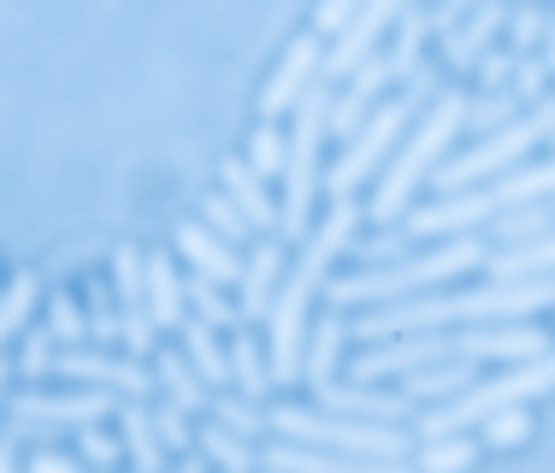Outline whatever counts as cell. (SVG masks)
<instances>
[{"label": "cell", "mask_w": 555, "mask_h": 473, "mask_svg": "<svg viewBox=\"0 0 555 473\" xmlns=\"http://www.w3.org/2000/svg\"><path fill=\"white\" fill-rule=\"evenodd\" d=\"M366 226V207L361 202H332L325 219H313V231L301 237V248L289 255L284 284H278V302L267 314V361H272V391L301 385V344H308V325H313V302L332 284L337 255H349L361 243Z\"/></svg>", "instance_id": "cell-1"}, {"label": "cell", "mask_w": 555, "mask_h": 473, "mask_svg": "<svg viewBox=\"0 0 555 473\" xmlns=\"http://www.w3.org/2000/svg\"><path fill=\"white\" fill-rule=\"evenodd\" d=\"M555 308V279H485L467 291H431L396 308H366L349 320V337L366 349L390 344V337H426L449 332V325H526L532 314Z\"/></svg>", "instance_id": "cell-2"}, {"label": "cell", "mask_w": 555, "mask_h": 473, "mask_svg": "<svg viewBox=\"0 0 555 473\" xmlns=\"http://www.w3.org/2000/svg\"><path fill=\"white\" fill-rule=\"evenodd\" d=\"M491 260V237H449V243H431L420 255L396 260V267H354L343 279L325 284V308L337 314H366V308H396V302H414L443 291L449 279H467L473 267Z\"/></svg>", "instance_id": "cell-3"}, {"label": "cell", "mask_w": 555, "mask_h": 473, "mask_svg": "<svg viewBox=\"0 0 555 473\" xmlns=\"http://www.w3.org/2000/svg\"><path fill=\"white\" fill-rule=\"evenodd\" d=\"M538 202H555V161H538V166H520V172L508 178H491L479 183V190H461V195H438V202L414 207V214L402 219V243H426V237H473L485 226H496L502 214H514V207H538Z\"/></svg>", "instance_id": "cell-4"}, {"label": "cell", "mask_w": 555, "mask_h": 473, "mask_svg": "<svg viewBox=\"0 0 555 473\" xmlns=\"http://www.w3.org/2000/svg\"><path fill=\"white\" fill-rule=\"evenodd\" d=\"M461 130H467V95H461V89H443V95L414 118V130H408L402 149L390 154V166L378 172L373 195H366V219H378V226H402V219L414 214V190L431 183V172L443 166L449 142H455Z\"/></svg>", "instance_id": "cell-5"}, {"label": "cell", "mask_w": 555, "mask_h": 473, "mask_svg": "<svg viewBox=\"0 0 555 473\" xmlns=\"http://www.w3.org/2000/svg\"><path fill=\"white\" fill-rule=\"evenodd\" d=\"M332 77L301 95V107L289 113V130H284V202H278V243H301L313 231V207H320V190H325V137H332Z\"/></svg>", "instance_id": "cell-6"}, {"label": "cell", "mask_w": 555, "mask_h": 473, "mask_svg": "<svg viewBox=\"0 0 555 473\" xmlns=\"http://www.w3.org/2000/svg\"><path fill=\"white\" fill-rule=\"evenodd\" d=\"M272 438L301 444V450H332V456H366V462H414V432L373 426V420L325 414L313 402H272L267 409Z\"/></svg>", "instance_id": "cell-7"}, {"label": "cell", "mask_w": 555, "mask_h": 473, "mask_svg": "<svg viewBox=\"0 0 555 473\" xmlns=\"http://www.w3.org/2000/svg\"><path fill=\"white\" fill-rule=\"evenodd\" d=\"M544 142H555V89L538 107H526L514 125H502L496 137L473 142V149H461L455 161H443L438 172H431V190L438 195H461V190H479V183L491 178H508L526 166V154L544 149Z\"/></svg>", "instance_id": "cell-8"}, {"label": "cell", "mask_w": 555, "mask_h": 473, "mask_svg": "<svg viewBox=\"0 0 555 473\" xmlns=\"http://www.w3.org/2000/svg\"><path fill=\"white\" fill-rule=\"evenodd\" d=\"M544 391H555V349L538 355V361L508 367V373H496V379H479L467 397L443 402V409H426V414L414 420V438H420V444L467 438V426H485V420L502 414V409H526V402L544 397Z\"/></svg>", "instance_id": "cell-9"}, {"label": "cell", "mask_w": 555, "mask_h": 473, "mask_svg": "<svg viewBox=\"0 0 555 473\" xmlns=\"http://www.w3.org/2000/svg\"><path fill=\"white\" fill-rule=\"evenodd\" d=\"M414 118H420V113L408 107L402 95H390L385 107H378V113L337 149V161L325 166V202H354L366 183H378V172L390 166V154L402 149V137L414 130Z\"/></svg>", "instance_id": "cell-10"}, {"label": "cell", "mask_w": 555, "mask_h": 473, "mask_svg": "<svg viewBox=\"0 0 555 473\" xmlns=\"http://www.w3.org/2000/svg\"><path fill=\"white\" fill-rule=\"evenodd\" d=\"M118 402L125 397H107V391H18V397H7V426H0V438L12 444H30L42 450L54 432H83V426H101V420L118 414Z\"/></svg>", "instance_id": "cell-11"}, {"label": "cell", "mask_w": 555, "mask_h": 473, "mask_svg": "<svg viewBox=\"0 0 555 473\" xmlns=\"http://www.w3.org/2000/svg\"><path fill=\"white\" fill-rule=\"evenodd\" d=\"M48 379H65V385H77V391H107V397H137V402H149L154 391V367H142V361H130V355H113V349H60L54 355V373Z\"/></svg>", "instance_id": "cell-12"}, {"label": "cell", "mask_w": 555, "mask_h": 473, "mask_svg": "<svg viewBox=\"0 0 555 473\" xmlns=\"http://www.w3.org/2000/svg\"><path fill=\"white\" fill-rule=\"evenodd\" d=\"M320 65H325V48L320 36H289L284 54H278L267 89H260V125H278V118H289L301 107V95H308L313 84H320Z\"/></svg>", "instance_id": "cell-13"}, {"label": "cell", "mask_w": 555, "mask_h": 473, "mask_svg": "<svg viewBox=\"0 0 555 473\" xmlns=\"http://www.w3.org/2000/svg\"><path fill=\"white\" fill-rule=\"evenodd\" d=\"M396 18H402V0H361V12H354V24L337 36L332 48H325V65H320V77H343L349 84L354 72H361L366 60H378V48L390 42V30H396Z\"/></svg>", "instance_id": "cell-14"}, {"label": "cell", "mask_w": 555, "mask_h": 473, "mask_svg": "<svg viewBox=\"0 0 555 473\" xmlns=\"http://www.w3.org/2000/svg\"><path fill=\"white\" fill-rule=\"evenodd\" d=\"M313 409L325 414H349V420H373V426H408L420 409L402 397V391L385 385H354V379H332L325 391H313Z\"/></svg>", "instance_id": "cell-15"}, {"label": "cell", "mask_w": 555, "mask_h": 473, "mask_svg": "<svg viewBox=\"0 0 555 473\" xmlns=\"http://www.w3.org/2000/svg\"><path fill=\"white\" fill-rule=\"evenodd\" d=\"M284 267H289L284 243L278 237H255V248L243 255V279H236V314H243V325H260L272 314Z\"/></svg>", "instance_id": "cell-16"}, {"label": "cell", "mask_w": 555, "mask_h": 473, "mask_svg": "<svg viewBox=\"0 0 555 473\" xmlns=\"http://www.w3.org/2000/svg\"><path fill=\"white\" fill-rule=\"evenodd\" d=\"M390 84H396V77H390L385 54H378V60H366L361 72H354L349 84L337 89V101H332V137H337V142H349L354 130H361L366 118H373V113L390 101Z\"/></svg>", "instance_id": "cell-17"}, {"label": "cell", "mask_w": 555, "mask_h": 473, "mask_svg": "<svg viewBox=\"0 0 555 473\" xmlns=\"http://www.w3.org/2000/svg\"><path fill=\"white\" fill-rule=\"evenodd\" d=\"M260 473H414V462H366V456L301 450V444L272 438L267 450H260Z\"/></svg>", "instance_id": "cell-18"}, {"label": "cell", "mask_w": 555, "mask_h": 473, "mask_svg": "<svg viewBox=\"0 0 555 473\" xmlns=\"http://www.w3.org/2000/svg\"><path fill=\"white\" fill-rule=\"evenodd\" d=\"M508 30V7H496V0H479V7H473V18L461 24L455 36H443V65L449 72H479V60L491 54V48H502L496 36Z\"/></svg>", "instance_id": "cell-19"}, {"label": "cell", "mask_w": 555, "mask_h": 473, "mask_svg": "<svg viewBox=\"0 0 555 473\" xmlns=\"http://www.w3.org/2000/svg\"><path fill=\"white\" fill-rule=\"evenodd\" d=\"M343 344H349V314L325 308L320 320L308 325V344H301V385L325 391L343 367Z\"/></svg>", "instance_id": "cell-20"}, {"label": "cell", "mask_w": 555, "mask_h": 473, "mask_svg": "<svg viewBox=\"0 0 555 473\" xmlns=\"http://www.w3.org/2000/svg\"><path fill=\"white\" fill-rule=\"evenodd\" d=\"M171 243L183 248V260H190V272H202V279H214L219 291H224V284H236V279H243V255H236L231 243H219V237L207 231L202 219H183Z\"/></svg>", "instance_id": "cell-21"}, {"label": "cell", "mask_w": 555, "mask_h": 473, "mask_svg": "<svg viewBox=\"0 0 555 473\" xmlns=\"http://www.w3.org/2000/svg\"><path fill=\"white\" fill-rule=\"evenodd\" d=\"M224 195H231V207L255 226V237H278V202H272L267 178L248 161H236V154L224 161Z\"/></svg>", "instance_id": "cell-22"}, {"label": "cell", "mask_w": 555, "mask_h": 473, "mask_svg": "<svg viewBox=\"0 0 555 473\" xmlns=\"http://www.w3.org/2000/svg\"><path fill=\"white\" fill-rule=\"evenodd\" d=\"M479 379H485V373H479L473 361H449V367H426V373H408L396 391H402V397L414 402L420 414H426V409H443V402L467 397V391L479 385Z\"/></svg>", "instance_id": "cell-23"}, {"label": "cell", "mask_w": 555, "mask_h": 473, "mask_svg": "<svg viewBox=\"0 0 555 473\" xmlns=\"http://www.w3.org/2000/svg\"><path fill=\"white\" fill-rule=\"evenodd\" d=\"M224 349H231V391H236L243 402H255V409H260V402L272 397V361H267V337H255L248 325H236V332H231V344H224Z\"/></svg>", "instance_id": "cell-24"}, {"label": "cell", "mask_w": 555, "mask_h": 473, "mask_svg": "<svg viewBox=\"0 0 555 473\" xmlns=\"http://www.w3.org/2000/svg\"><path fill=\"white\" fill-rule=\"evenodd\" d=\"M118 444H125V456L137 462V473H166V444L160 432H154V402H118Z\"/></svg>", "instance_id": "cell-25"}, {"label": "cell", "mask_w": 555, "mask_h": 473, "mask_svg": "<svg viewBox=\"0 0 555 473\" xmlns=\"http://www.w3.org/2000/svg\"><path fill=\"white\" fill-rule=\"evenodd\" d=\"M149 367H154V385H160V402H178V409L190 414V420L214 409V391H207L202 373L183 361V349H160Z\"/></svg>", "instance_id": "cell-26"}, {"label": "cell", "mask_w": 555, "mask_h": 473, "mask_svg": "<svg viewBox=\"0 0 555 473\" xmlns=\"http://www.w3.org/2000/svg\"><path fill=\"white\" fill-rule=\"evenodd\" d=\"M431 42H438V36H431L426 7H402V18H396L390 42H385V65H390L396 84H408V77L426 65V48H431Z\"/></svg>", "instance_id": "cell-27"}, {"label": "cell", "mask_w": 555, "mask_h": 473, "mask_svg": "<svg viewBox=\"0 0 555 473\" xmlns=\"http://www.w3.org/2000/svg\"><path fill=\"white\" fill-rule=\"evenodd\" d=\"M183 361L202 373L207 391H231V349H224V337L214 332V325L183 320Z\"/></svg>", "instance_id": "cell-28"}, {"label": "cell", "mask_w": 555, "mask_h": 473, "mask_svg": "<svg viewBox=\"0 0 555 473\" xmlns=\"http://www.w3.org/2000/svg\"><path fill=\"white\" fill-rule=\"evenodd\" d=\"M149 314L160 332H183L190 308H183V272L171 267V255H149Z\"/></svg>", "instance_id": "cell-29"}, {"label": "cell", "mask_w": 555, "mask_h": 473, "mask_svg": "<svg viewBox=\"0 0 555 473\" xmlns=\"http://www.w3.org/2000/svg\"><path fill=\"white\" fill-rule=\"evenodd\" d=\"M195 456H202L214 473H260V450L248 438H236V432H224V426H195Z\"/></svg>", "instance_id": "cell-30"}, {"label": "cell", "mask_w": 555, "mask_h": 473, "mask_svg": "<svg viewBox=\"0 0 555 473\" xmlns=\"http://www.w3.org/2000/svg\"><path fill=\"white\" fill-rule=\"evenodd\" d=\"M183 308H190V320L214 325V332H236V325H243L231 291H219L214 279H202V272H183Z\"/></svg>", "instance_id": "cell-31"}, {"label": "cell", "mask_w": 555, "mask_h": 473, "mask_svg": "<svg viewBox=\"0 0 555 473\" xmlns=\"http://www.w3.org/2000/svg\"><path fill=\"white\" fill-rule=\"evenodd\" d=\"M36 296H42V279H36V272H12V279L0 284V349L30 332Z\"/></svg>", "instance_id": "cell-32"}, {"label": "cell", "mask_w": 555, "mask_h": 473, "mask_svg": "<svg viewBox=\"0 0 555 473\" xmlns=\"http://www.w3.org/2000/svg\"><path fill=\"white\" fill-rule=\"evenodd\" d=\"M550 231H555V202L514 207V214H502L496 226H485L491 248H526V243H538V237H550Z\"/></svg>", "instance_id": "cell-33"}, {"label": "cell", "mask_w": 555, "mask_h": 473, "mask_svg": "<svg viewBox=\"0 0 555 473\" xmlns=\"http://www.w3.org/2000/svg\"><path fill=\"white\" fill-rule=\"evenodd\" d=\"M207 420L224 432H236V438H272V426H267V409H255V402H243L236 391H214V409H207Z\"/></svg>", "instance_id": "cell-34"}, {"label": "cell", "mask_w": 555, "mask_h": 473, "mask_svg": "<svg viewBox=\"0 0 555 473\" xmlns=\"http://www.w3.org/2000/svg\"><path fill=\"white\" fill-rule=\"evenodd\" d=\"M113 291H118V308H149V255L137 243H125L113 255Z\"/></svg>", "instance_id": "cell-35"}, {"label": "cell", "mask_w": 555, "mask_h": 473, "mask_svg": "<svg viewBox=\"0 0 555 473\" xmlns=\"http://www.w3.org/2000/svg\"><path fill=\"white\" fill-rule=\"evenodd\" d=\"M479 462V438H438L414 450V473H467Z\"/></svg>", "instance_id": "cell-36"}, {"label": "cell", "mask_w": 555, "mask_h": 473, "mask_svg": "<svg viewBox=\"0 0 555 473\" xmlns=\"http://www.w3.org/2000/svg\"><path fill=\"white\" fill-rule=\"evenodd\" d=\"M118 355H130V361L160 355V325H154L149 308H118Z\"/></svg>", "instance_id": "cell-37"}, {"label": "cell", "mask_w": 555, "mask_h": 473, "mask_svg": "<svg viewBox=\"0 0 555 473\" xmlns=\"http://www.w3.org/2000/svg\"><path fill=\"white\" fill-rule=\"evenodd\" d=\"M202 226L214 231L219 243H231V248L255 243V226H248V219L236 214V207H231V195H224V190H214V195H207V202H202Z\"/></svg>", "instance_id": "cell-38"}, {"label": "cell", "mask_w": 555, "mask_h": 473, "mask_svg": "<svg viewBox=\"0 0 555 473\" xmlns=\"http://www.w3.org/2000/svg\"><path fill=\"white\" fill-rule=\"evenodd\" d=\"M48 332H54L60 349H83L89 344V314L77 296H54L48 302Z\"/></svg>", "instance_id": "cell-39"}, {"label": "cell", "mask_w": 555, "mask_h": 473, "mask_svg": "<svg viewBox=\"0 0 555 473\" xmlns=\"http://www.w3.org/2000/svg\"><path fill=\"white\" fill-rule=\"evenodd\" d=\"M544 30H550V12L544 7H514L508 12V54L514 60H532V48H544Z\"/></svg>", "instance_id": "cell-40"}, {"label": "cell", "mask_w": 555, "mask_h": 473, "mask_svg": "<svg viewBox=\"0 0 555 473\" xmlns=\"http://www.w3.org/2000/svg\"><path fill=\"white\" fill-rule=\"evenodd\" d=\"M54 355H60L54 332H48V325H30V332H24V349L12 355V373L18 379H48L54 373Z\"/></svg>", "instance_id": "cell-41"}, {"label": "cell", "mask_w": 555, "mask_h": 473, "mask_svg": "<svg viewBox=\"0 0 555 473\" xmlns=\"http://www.w3.org/2000/svg\"><path fill=\"white\" fill-rule=\"evenodd\" d=\"M284 125H255V137H248V166H255L260 178H284Z\"/></svg>", "instance_id": "cell-42"}, {"label": "cell", "mask_w": 555, "mask_h": 473, "mask_svg": "<svg viewBox=\"0 0 555 473\" xmlns=\"http://www.w3.org/2000/svg\"><path fill=\"white\" fill-rule=\"evenodd\" d=\"M118 456H125L118 432H101V426H83V432H77V462H83L89 473H113Z\"/></svg>", "instance_id": "cell-43"}, {"label": "cell", "mask_w": 555, "mask_h": 473, "mask_svg": "<svg viewBox=\"0 0 555 473\" xmlns=\"http://www.w3.org/2000/svg\"><path fill=\"white\" fill-rule=\"evenodd\" d=\"M526 438H532V414L526 409H502L479 432V444H491V450H508V444H526Z\"/></svg>", "instance_id": "cell-44"}, {"label": "cell", "mask_w": 555, "mask_h": 473, "mask_svg": "<svg viewBox=\"0 0 555 473\" xmlns=\"http://www.w3.org/2000/svg\"><path fill=\"white\" fill-rule=\"evenodd\" d=\"M154 432H160L166 456H171V450H183V456H190V444H195V426H190V414H183L178 402H154Z\"/></svg>", "instance_id": "cell-45"}, {"label": "cell", "mask_w": 555, "mask_h": 473, "mask_svg": "<svg viewBox=\"0 0 555 473\" xmlns=\"http://www.w3.org/2000/svg\"><path fill=\"white\" fill-rule=\"evenodd\" d=\"M83 314H89V349H113L118 344V308L107 302V291H89Z\"/></svg>", "instance_id": "cell-46"}, {"label": "cell", "mask_w": 555, "mask_h": 473, "mask_svg": "<svg viewBox=\"0 0 555 473\" xmlns=\"http://www.w3.org/2000/svg\"><path fill=\"white\" fill-rule=\"evenodd\" d=\"M443 89H449V84H443V60H426V65H420V72L402 84V101H408L414 113H426L431 101L443 95Z\"/></svg>", "instance_id": "cell-47"}, {"label": "cell", "mask_w": 555, "mask_h": 473, "mask_svg": "<svg viewBox=\"0 0 555 473\" xmlns=\"http://www.w3.org/2000/svg\"><path fill=\"white\" fill-rule=\"evenodd\" d=\"M514 101H520V107H538V101H544L550 95V72H544V60H520V65H514Z\"/></svg>", "instance_id": "cell-48"}, {"label": "cell", "mask_w": 555, "mask_h": 473, "mask_svg": "<svg viewBox=\"0 0 555 473\" xmlns=\"http://www.w3.org/2000/svg\"><path fill=\"white\" fill-rule=\"evenodd\" d=\"M514 65H520V60H514L508 48H491V54L479 60V72H473V77H479V95H502V89L514 84Z\"/></svg>", "instance_id": "cell-49"}, {"label": "cell", "mask_w": 555, "mask_h": 473, "mask_svg": "<svg viewBox=\"0 0 555 473\" xmlns=\"http://www.w3.org/2000/svg\"><path fill=\"white\" fill-rule=\"evenodd\" d=\"M354 12H361V0H320V7H313V36H332L337 42L354 24Z\"/></svg>", "instance_id": "cell-50"}, {"label": "cell", "mask_w": 555, "mask_h": 473, "mask_svg": "<svg viewBox=\"0 0 555 473\" xmlns=\"http://www.w3.org/2000/svg\"><path fill=\"white\" fill-rule=\"evenodd\" d=\"M473 7H479V0H438V7H426V18H431V36H438V42H443V36H455L461 24L473 18Z\"/></svg>", "instance_id": "cell-51"}, {"label": "cell", "mask_w": 555, "mask_h": 473, "mask_svg": "<svg viewBox=\"0 0 555 473\" xmlns=\"http://www.w3.org/2000/svg\"><path fill=\"white\" fill-rule=\"evenodd\" d=\"M24 473H83V462H77V456H65V450H36L30 462H24Z\"/></svg>", "instance_id": "cell-52"}, {"label": "cell", "mask_w": 555, "mask_h": 473, "mask_svg": "<svg viewBox=\"0 0 555 473\" xmlns=\"http://www.w3.org/2000/svg\"><path fill=\"white\" fill-rule=\"evenodd\" d=\"M538 60H544V72L555 77V12H550V30H544V48H538Z\"/></svg>", "instance_id": "cell-53"}, {"label": "cell", "mask_w": 555, "mask_h": 473, "mask_svg": "<svg viewBox=\"0 0 555 473\" xmlns=\"http://www.w3.org/2000/svg\"><path fill=\"white\" fill-rule=\"evenodd\" d=\"M0 473H24L18 468V444H12V438H0Z\"/></svg>", "instance_id": "cell-54"}, {"label": "cell", "mask_w": 555, "mask_h": 473, "mask_svg": "<svg viewBox=\"0 0 555 473\" xmlns=\"http://www.w3.org/2000/svg\"><path fill=\"white\" fill-rule=\"evenodd\" d=\"M7 379H18V373H12V355L0 349V409H7Z\"/></svg>", "instance_id": "cell-55"}, {"label": "cell", "mask_w": 555, "mask_h": 473, "mask_svg": "<svg viewBox=\"0 0 555 473\" xmlns=\"http://www.w3.org/2000/svg\"><path fill=\"white\" fill-rule=\"evenodd\" d=\"M166 473H214V468H207L202 456H183V462H178V468H166Z\"/></svg>", "instance_id": "cell-56"}, {"label": "cell", "mask_w": 555, "mask_h": 473, "mask_svg": "<svg viewBox=\"0 0 555 473\" xmlns=\"http://www.w3.org/2000/svg\"><path fill=\"white\" fill-rule=\"evenodd\" d=\"M550 149H555V142H550Z\"/></svg>", "instance_id": "cell-57"}]
</instances>
